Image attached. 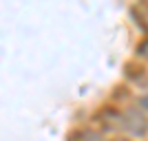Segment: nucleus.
<instances>
[{
	"instance_id": "1",
	"label": "nucleus",
	"mask_w": 148,
	"mask_h": 141,
	"mask_svg": "<svg viewBox=\"0 0 148 141\" xmlns=\"http://www.w3.org/2000/svg\"><path fill=\"white\" fill-rule=\"evenodd\" d=\"M122 126L126 128V132H130L133 137H142L144 132H146V126H148V123H146V117L137 110V108H130V110L124 112Z\"/></svg>"
}]
</instances>
